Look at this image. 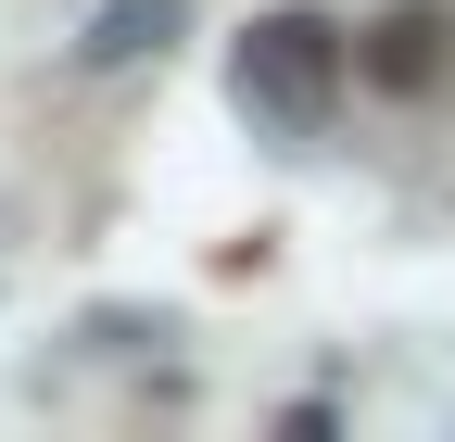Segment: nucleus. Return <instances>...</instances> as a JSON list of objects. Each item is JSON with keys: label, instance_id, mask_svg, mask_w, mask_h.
<instances>
[{"label": "nucleus", "instance_id": "1", "mask_svg": "<svg viewBox=\"0 0 455 442\" xmlns=\"http://www.w3.org/2000/svg\"><path fill=\"white\" fill-rule=\"evenodd\" d=\"M228 89H241V114L278 127V139H316L341 114V89H355V26H329L316 0H278V13L241 26L228 51Z\"/></svg>", "mask_w": 455, "mask_h": 442}, {"label": "nucleus", "instance_id": "2", "mask_svg": "<svg viewBox=\"0 0 455 442\" xmlns=\"http://www.w3.org/2000/svg\"><path fill=\"white\" fill-rule=\"evenodd\" d=\"M355 76L392 89V101H430L455 76V13H443V0H392V13L355 38Z\"/></svg>", "mask_w": 455, "mask_h": 442}, {"label": "nucleus", "instance_id": "3", "mask_svg": "<svg viewBox=\"0 0 455 442\" xmlns=\"http://www.w3.org/2000/svg\"><path fill=\"white\" fill-rule=\"evenodd\" d=\"M178 26H190V0H101L89 38H76V64H89V76H101V64H152Z\"/></svg>", "mask_w": 455, "mask_h": 442}]
</instances>
